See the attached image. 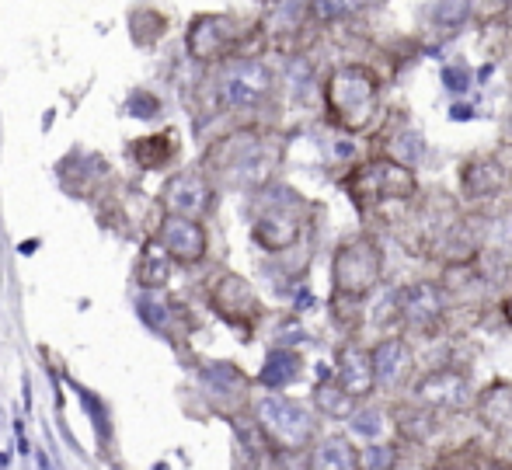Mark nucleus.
I'll list each match as a JSON object with an SVG mask.
<instances>
[{
	"instance_id": "obj_1",
	"label": "nucleus",
	"mask_w": 512,
	"mask_h": 470,
	"mask_svg": "<svg viewBox=\"0 0 512 470\" xmlns=\"http://www.w3.org/2000/svg\"><path fill=\"white\" fill-rule=\"evenodd\" d=\"M324 101H328V112L335 119V126H342L345 133H359L377 115L380 77L370 67H363V63L338 67L331 74V81L324 84Z\"/></svg>"
},
{
	"instance_id": "obj_2",
	"label": "nucleus",
	"mask_w": 512,
	"mask_h": 470,
	"mask_svg": "<svg viewBox=\"0 0 512 470\" xmlns=\"http://www.w3.org/2000/svg\"><path fill=\"white\" fill-rule=\"evenodd\" d=\"M380 276H384V255H380L373 237L359 234L338 244L335 262H331L335 300H363L377 289Z\"/></svg>"
},
{
	"instance_id": "obj_3",
	"label": "nucleus",
	"mask_w": 512,
	"mask_h": 470,
	"mask_svg": "<svg viewBox=\"0 0 512 470\" xmlns=\"http://www.w3.org/2000/svg\"><path fill=\"white\" fill-rule=\"evenodd\" d=\"M209 164L230 185H262L269 178L272 157L258 133H234L209 150Z\"/></svg>"
},
{
	"instance_id": "obj_4",
	"label": "nucleus",
	"mask_w": 512,
	"mask_h": 470,
	"mask_svg": "<svg viewBox=\"0 0 512 470\" xmlns=\"http://www.w3.org/2000/svg\"><path fill=\"white\" fill-rule=\"evenodd\" d=\"M258 425H262L265 439H269L276 450H307L317 436V422L307 408H300L297 401H286V397H262L255 408Z\"/></svg>"
},
{
	"instance_id": "obj_5",
	"label": "nucleus",
	"mask_w": 512,
	"mask_h": 470,
	"mask_svg": "<svg viewBox=\"0 0 512 470\" xmlns=\"http://www.w3.org/2000/svg\"><path fill=\"white\" fill-rule=\"evenodd\" d=\"M255 241L265 251H286L300 241V199L293 188H276L265 195L255 220Z\"/></svg>"
},
{
	"instance_id": "obj_6",
	"label": "nucleus",
	"mask_w": 512,
	"mask_h": 470,
	"mask_svg": "<svg viewBox=\"0 0 512 470\" xmlns=\"http://www.w3.org/2000/svg\"><path fill=\"white\" fill-rule=\"evenodd\" d=\"M220 101L227 108H255L269 98L272 91V70L262 60H234L220 74Z\"/></svg>"
},
{
	"instance_id": "obj_7",
	"label": "nucleus",
	"mask_w": 512,
	"mask_h": 470,
	"mask_svg": "<svg viewBox=\"0 0 512 470\" xmlns=\"http://www.w3.org/2000/svg\"><path fill=\"white\" fill-rule=\"evenodd\" d=\"M352 192L366 195L370 202H387V199H408L415 195V175H411L408 164L398 161H373L366 168L356 171L352 178Z\"/></svg>"
},
{
	"instance_id": "obj_8",
	"label": "nucleus",
	"mask_w": 512,
	"mask_h": 470,
	"mask_svg": "<svg viewBox=\"0 0 512 470\" xmlns=\"http://www.w3.org/2000/svg\"><path fill=\"white\" fill-rule=\"evenodd\" d=\"M157 241H161V248L168 251L175 262L196 265V262H203V258H206L209 237H206L203 223H199L196 216L168 213L161 220V237H157Z\"/></svg>"
},
{
	"instance_id": "obj_9",
	"label": "nucleus",
	"mask_w": 512,
	"mask_h": 470,
	"mask_svg": "<svg viewBox=\"0 0 512 470\" xmlns=\"http://www.w3.org/2000/svg\"><path fill=\"white\" fill-rule=\"evenodd\" d=\"M401 317L411 331L418 335L432 338L439 328H443V317H446V303H443V293L439 286L432 282H415L401 293Z\"/></svg>"
},
{
	"instance_id": "obj_10",
	"label": "nucleus",
	"mask_w": 512,
	"mask_h": 470,
	"mask_svg": "<svg viewBox=\"0 0 512 470\" xmlns=\"http://www.w3.org/2000/svg\"><path fill=\"white\" fill-rule=\"evenodd\" d=\"M234 42L237 25L234 18H223V14H203L189 28V53L196 60H223V56H230Z\"/></svg>"
},
{
	"instance_id": "obj_11",
	"label": "nucleus",
	"mask_w": 512,
	"mask_h": 470,
	"mask_svg": "<svg viewBox=\"0 0 512 470\" xmlns=\"http://www.w3.org/2000/svg\"><path fill=\"white\" fill-rule=\"evenodd\" d=\"M213 310L220 317H227L237 328H248L258 314H262V303H258L255 289L248 286L241 276H220V282L213 286Z\"/></svg>"
},
{
	"instance_id": "obj_12",
	"label": "nucleus",
	"mask_w": 512,
	"mask_h": 470,
	"mask_svg": "<svg viewBox=\"0 0 512 470\" xmlns=\"http://www.w3.org/2000/svg\"><path fill=\"white\" fill-rule=\"evenodd\" d=\"M467 397H471L467 376L457 370H432L415 383V401L429 408H464Z\"/></svg>"
},
{
	"instance_id": "obj_13",
	"label": "nucleus",
	"mask_w": 512,
	"mask_h": 470,
	"mask_svg": "<svg viewBox=\"0 0 512 470\" xmlns=\"http://www.w3.org/2000/svg\"><path fill=\"white\" fill-rule=\"evenodd\" d=\"M335 380L345 394L366 397L377 390V370H373V352H366L363 345H345L335 359Z\"/></svg>"
},
{
	"instance_id": "obj_14",
	"label": "nucleus",
	"mask_w": 512,
	"mask_h": 470,
	"mask_svg": "<svg viewBox=\"0 0 512 470\" xmlns=\"http://www.w3.org/2000/svg\"><path fill=\"white\" fill-rule=\"evenodd\" d=\"M164 206H168V213L178 216H199L213 206V188L203 175L185 171V175H175L164 185Z\"/></svg>"
},
{
	"instance_id": "obj_15",
	"label": "nucleus",
	"mask_w": 512,
	"mask_h": 470,
	"mask_svg": "<svg viewBox=\"0 0 512 470\" xmlns=\"http://www.w3.org/2000/svg\"><path fill=\"white\" fill-rule=\"evenodd\" d=\"M373 370H377V387L398 390L415 370V356H411L405 338H384L373 349Z\"/></svg>"
},
{
	"instance_id": "obj_16",
	"label": "nucleus",
	"mask_w": 512,
	"mask_h": 470,
	"mask_svg": "<svg viewBox=\"0 0 512 470\" xmlns=\"http://www.w3.org/2000/svg\"><path fill=\"white\" fill-rule=\"evenodd\" d=\"M478 418L492 432L512 436V383H495L478 397Z\"/></svg>"
},
{
	"instance_id": "obj_17",
	"label": "nucleus",
	"mask_w": 512,
	"mask_h": 470,
	"mask_svg": "<svg viewBox=\"0 0 512 470\" xmlns=\"http://www.w3.org/2000/svg\"><path fill=\"white\" fill-rule=\"evenodd\" d=\"M199 380H203L206 394L216 397V401H237V397H244V390H248V376L230 363L206 366V370L199 373Z\"/></svg>"
},
{
	"instance_id": "obj_18",
	"label": "nucleus",
	"mask_w": 512,
	"mask_h": 470,
	"mask_svg": "<svg viewBox=\"0 0 512 470\" xmlns=\"http://www.w3.org/2000/svg\"><path fill=\"white\" fill-rule=\"evenodd\" d=\"M314 470H359V450L349 439H324L310 457Z\"/></svg>"
},
{
	"instance_id": "obj_19",
	"label": "nucleus",
	"mask_w": 512,
	"mask_h": 470,
	"mask_svg": "<svg viewBox=\"0 0 512 470\" xmlns=\"http://www.w3.org/2000/svg\"><path fill=\"white\" fill-rule=\"evenodd\" d=\"M300 376V356L290 349H276L269 356V363L262 366V373H258V380L265 383L269 390H279L286 387V383H293Z\"/></svg>"
},
{
	"instance_id": "obj_20",
	"label": "nucleus",
	"mask_w": 512,
	"mask_h": 470,
	"mask_svg": "<svg viewBox=\"0 0 512 470\" xmlns=\"http://www.w3.org/2000/svg\"><path fill=\"white\" fill-rule=\"evenodd\" d=\"M310 11H314V7H310L307 0H276V7H272V14H269V28L272 32H297Z\"/></svg>"
},
{
	"instance_id": "obj_21",
	"label": "nucleus",
	"mask_w": 512,
	"mask_h": 470,
	"mask_svg": "<svg viewBox=\"0 0 512 470\" xmlns=\"http://www.w3.org/2000/svg\"><path fill=\"white\" fill-rule=\"evenodd\" d=\"M314 401H317V411H321L324 418H349L352 415V401L356 397L345 394L342 387H331V383H321V387L314 390Z\"/></svg>"
},
{
	"instance_id": "obj_22",
	"label": "nucleus",
	"mask_w": 512,
	"mask_h": 470,
	"mask_svg": "<svg viewBox=\"0 0 512 470\" xmlns=\"http://www.w3.org/2000/svg\"><path fill=\"white\" fill-rule=\"evenodd\" d=\"M502 188V175L495 164H471L464 171V192L467 195H492Z\"/></svg>"
},
{
	"instance_id": "obj_23",
	"label": "nucleus",
	"mask_w": 512,
	"mask_h": 470,
	"mask_svg": "<svg viewBox=\"0 0 512 470\" xmlns=\"http://www.w3.org/2000/svg\"><path fill=\"white\" fill-rule=\"evenodd\" d=\"M168 251H157L154 244H150L147 251H143L140 258V269H136V279L143 282V286H161V282H168Z\"/></svg>"
},
{
	"instance_id": "obj_24",
	"label": "nucleus",
	"mask_w": 512,
	"mask_h": 470,
	"mask_svg": "<svg viewBox=\"0 0 512 470\" xmlns=\"http://www.w3.org/2000/svg\"><path fill=\"white\" fill-rule=\"evenodd\" d=\"M370 4H377V0H314V14L321 21H345Z\"/></svg>"
},
{
	"instance_id": "obj_25",
	"label": "nucleus",
	"mask_w": 512,
	"mask_h": 470,
	"mask_svg": "<svg viewBox=\"0 0 512 470\" xmlns=\"http://www.w3.org/2000/svg\"><path fill=\"white\" fill-rule=\"evenodd\" d=\"M398 464V450L387 443H373L359 450V470H391Z\"/></svg>"
},
{
	"instance_id": "obj_26",
	"label": "nucleus",
	"mask_w": 512,
	"mask_h": 470,
	"mask_svg": "<svg viewBox=\"0 0 512 470\" xmlns=\"http://www.w3.org/2000/svg\"><path fill=\"white\" fill-rule=\"evenodd\" d=\"M471 11V0H439L436 4V21L439 25H460Z\"/></svg>"
},
{
	"instance_id": "obj_27",
	"label": "nucleus",
	"mask_w": 512,
	"mask_h": 470,
	"mask_svg": "<svg viewBox=\"0 0 512 470\" xmlns=\"http://www.w3.org/2000/svg\"><path fill=\"white\" fill-rule=\"evenodd\" d=\"M380 411L377 408H370V411H352V429L359 432V436H380Z\"/></svg>"
},
{
	"instance_id": "obj_28",
	"label": "nucleus",
	"mask_w": 512,
	"mask_h": 470,
	"mask_svg": "<svg viewBox=\"0 0 512 470\" xmlns=\"http://www.w3.org/2000/svg\"><path fill=\"white\" fill-rule=\"evenodd\" d=\"M140 317L150 324V328H164V324H168V314H164V307H157V303H150V300L140 303Z\"/></svg>"
},
{
	"instance_id": "obj_29",
	"label": "nucleus",
	"mask_w": 512,
	"mask_h": 470,
	"mask_svg": "<svg viewBox=\"0 0 512 470\" xmlns=\"http://www.w3.org/2000/svg\"><path fill=\"white\" fill-rule=\"evenodd\" d=\"M129 108H133L136 115H143V119H147V115H154V112H157V101L150 98V94L136 91V94H133V101H129Z\"/></svg>"
},
{
	"instance_id": "obj_30",
	"label": "nucleus",
	"mask_w": 512,
	"mask_h": 470,
	"mask_svg": "<svg viewBox=\"0 0 512 470\" xmlns=\"http://www.w3.org/2000/svg\"><path fill=\"white\" fill-rule=\"evenodd\" d=\"M502 314H506V321L512 324V296H509V300H506V307H502Z\"/></svg>"
}]
</instances>
